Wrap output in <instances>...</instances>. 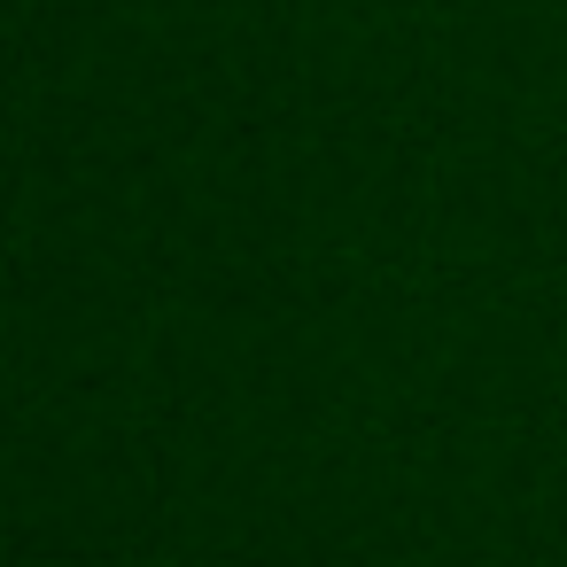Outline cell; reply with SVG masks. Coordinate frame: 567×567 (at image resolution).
Here are the masks:
<instances>
[]
</instances>
